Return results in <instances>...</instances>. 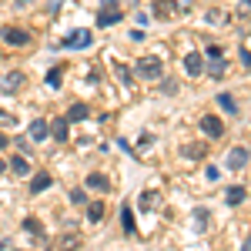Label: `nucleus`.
Wrapping results in <instances>:
<instances>
[{"label": "nucleus", "instance_id": "obj_1", "mask_svg": "<svg viewBox=\"0 0 251 251\" xmlns=\"http://www.w3.org/2000/svg\"><path fill=\"white\" fill-rule=\"evenodd\" d=\"M134 71H137V77H144V80H157L161 71H164V64H161V57H141Z\"/></svg>", "mask_w": 251, "mask_h": 251}, {"label": "nucleus", "instance_id": "obj_2", "mask_svg": "<svg viewBox=\"0 0 251 251\" xmlns=\"http://www.w3.org/2000/svg\"><path fill=\"white\" fill-rule=\"evenodd\" d=\"M94 44V34L87 30V27H80V30H71L67 37H64V47H74V50H80V47H91Z\"/></svg>", "mask_w": 251, "mask_h": 251}, {"label": "nucleus", "instance_id": "obj_3", "mask_svg": "<svg viewBox=\"0 0 251 251\" xmlns=\"http://www.w3.org/2000/svg\"><path fill=\"white\" fill-rule=\"evenodd\" d=\"M0 40L10 44V47H24V44H30V34L20 30V27H3V30H0Z\"/></svg>", "mask_w": 251, "mask_h": 251}, {"label": "nucleus", "instance_id": "obj_4", "mask_svg": "<svg viewBox=\"0 0 251 251\" xmlns=\"http://www.w3.org/2000/svg\"><path fill=\"white\" fill-rule=\"evenodd\" d=\"M80 245H84V238H80V231H64L54 241V251H77Z\"/></svg>", "mask_w": 251, "mask_h": 251}, {"label": "nucleus", "instance_id": "obj_5", "mask_svg": "<svg viewBox=\"0 0 251 251\" xmlns=\"http://www.w3.org/2000/svg\"><path fill=\"white\" fill-rule=\"evenodd\" d=\"M248 148H231V154L225 157V164H228V168H231V171H241V168H245V164H248Z\"/></svg>", "mask_w": 251, "mask_h": 251}, {"label": "nucleus", "instance_id": "obj_6", "mask_svg": "<svg viewBox=\"0 0 251 251\" xmlns=\"http://www.w3.org/2000/svg\"><path fill=\"white\" fill-rule=\"evenodd\" d=\"M201 131H204L208 137H221L225 134V124H221V117L208 114V117H201Z\"/></svg>", "mask_w": 251, "mask_h": 251}, {"label": "nucleus", "instance_id": "obj_7", "mask_svg": "<svg viewBox=\"0 0 251 251\" xmlns=\"http://www.w3.org/2000/svg\"><path fill=\"white\" fill-rule=\"evenodd\" d=\"M24 84H27V77H24V74H20V71H14V74H7V77L0 80V87H3V91H7V94H14V91H20V87H24Z\"/></svg>", "mask_w": 251, "mask_h": 251}, {"label": "nucleus", "instance_id": "obj_8", "mask_svg": "<svg viewBox=\"0 0 251 251\" xmlns=\"http://www.w3.org/2000/svg\"><path fill=\"white\" fill-rule=\"evenodd\" d=\"M157 201H161V194H157V191H144V194H137V208H141V211H154Z\"/></svg>", "mask_w": 251, "mask_h": 251}, {"label": "nucleus", "instance_id": "obj_9", "mask_svg": "<svg viewBox=\"0 0 251 251\" xmlns=\"http://www.w3.org/2000/svg\"><path fill=\"white\" fill-rule=\"evenodd\" d=\"M184 71H188V77H198V74L204 71V60H201V54H188V57H184Z\"/></svg>", "mask_w": 251, "mask_h": 251}, {"label": "nucleus", "instance_id": "obj_10", "mask_svg": "<svg viewBox=\"0 0 251 251\" xmlns=\"http://www.w3.org/2000/svg\"><path fill=\"white\" fill-rule=\"evenodd\" d=\"M71 121L67 117H57V121H50V134L57 137V141H67V134H71V127H67Z\"/></svg>", "mask_w": 251, "mask_h": 251}, {"label": "nucleus", "instance_id": "obj_11", "mask_svg": "<svg viewBox=\"0 0 251 251\" xmlns=\"http://www.w3.org/2000/svg\"><path fill=\"white\" fill-rule=\"evenodd\" d=\"M27 134H30V141H44V137L50 134V127H47V121H34V124H30V127H27Z\"/></svg>", "mask_w": 251, "mask_h": 251}, {"label": "nucleus", "instance_id": "obj_12", "mask_svg": "<svg viewBox=\"0 0 251 251\" xmlns=\"http://www.w3.org/2000/svg\"><path fill=\"white\" fill-rule=\"evenodd\" d=\"M117 20H121V10H111V7H104V10H100V14H97V24H100V27H111V24H117Z\"/></svg>", "mask_w": 251, "mask_h": 251}, {"label": "nucleus", "instance_id": "obj_13", "mask_svg": "<svg viewBox=\"0 0 251 251\" xmlns=\"http://www.w3.org/2000/svg\"><path fill=\"white\" fill-rule=\"evenodd\" d=\"M245 198H248V191H245L241 184H234V188H228V194H225V201H228L231 208H238V204H241Z\"/></svg>", "mask_w": 251, "mask_h": 251}, {"label": "nucleus", "instance_id": "obj_14", "mask_svg": "<svg viewBox=\"0 0 251 251\" xmlns=\"http://www.w3.org/2000/svg\"><path fill=\"white\" fill-rule=\"evenodd\" d=\"M50 184H54V177H50V174H34V181H30V191L40 194V191H47Z\"/></svg>", "mask_w": 251, "mask_h": 251}, {"label": "nucleus", "instance_id": "obj_15", "mask_svg": "<svg viewBox=\"0 0 251 251\" xmlns=\"http://www.w3.org/2000/svg\"><path fill=\"white\" fill-rule=\"evenodd\" d=\"M121 225H124V234H137L134 211H131V208H124V211H121Z\"/></svg>", "mask_w": 251, "mask_h": 251}, {"label": "nucleus", "instance_id": "obj_16", "mask_svg": "<svg viewBox=\"0 0 251 251\" xmlns=\"http://www.w3.org/2000/svg\"><path fill=\"white\" fill-rule=\"evenodd\" d=\"M87 188H94V191H111V181H107L104 174H91V177H87Z\"/></svg>", "mask_w": 251, "mask_h": 251}, {"label": "nucleus", "instance_id": "obj_17", "mask_svg": "<svg viewBox=\"0 0 251 251\" xmlns=\"http://www.w3.org/2000/svg\"><path fill=\"white\" fill-rule=\"evenodd\" d=\"M208 74H211V77H225V74H228V64H225V57H211Z\"/></svg>", "mask_w": 251, "mask_h": 251}, {"label": "nucleus", "instance_id": "obj_18", "mask_svg": "<svg viewBox=\"0 0 251 251\" xmlns=\"http://www.w3.org/2000/svg\"><path fill=\"white\" fill-rule=\"evenodd\" d=\"M10 171L20 174V177H27V174H30V164H27L24 157H14V161H10Z\"/></svg>", "mask_w": 251, "mask_h": 251}, {"label": "nucleus", "instance_id": "obj_19", "mask_svg": "<svg viewBox=\"0 0 251 251\" xmlns=\"http://www.w3.org/2000/svg\"><path fill=\"white\" fill-rule=\"evenodd\" d=\"M84 117H87V104H74L67 111V121H84Z\"/></svg>", "mask_w": 251, "mask_h": 251}, {"label": "nucleus", "instance_id": "obj_20", "mask_svg": "<svg viewBox=\"0 0 251 251\" xmlns=\"http://www.w3.org/2000/svg\"><path fill=\"white\" fill-rule=\"evenodd\" d=\"M87 204H91V208H87V218H91V221H100V218H104V204H100V201H87Z\"/></svg>", "mask_w": 251, "mask_h": 251}, {"label": "nucleus", "instance_id": "obj_21", "mask_svg": "<svg viewBox=\"0 0 251 251\" xmlns=\"http://www.w3.org/2000/svg\"><path fill=\"white\" fill-rule=\"evenodd\" d=\"M24 231L34 234V238H40V221L37 218H27V221H24Z\"/></svg>", "mask_w": 251, "mask_h": 251}, {"label": "nucleus", "instance_id": "obj_22", "mask_svg": "<svg viewBox=\"0 0 251 251\" xmlns=\"http://www.w3.org/2000/svg\"><path fill=\"white\" fill-rule=\"evenodd\" d=\"M71 201L80 204V208H87V194H84V188H74V191H71Z\"/></svg>", "mask_w": 251, "mask_h": 251}, {"label": "nucleus", "instance_id": "obj_23", "mask_svg": "<svg viewBox=\"0 0 251 251\" xmlns=\"http://www.w3.org/2000/svg\"><path fill=\"white\" fill-rule=\"evenodd\" d=\"M218 104H221L228 114H234V111H238V107H234V100H231V94H221V97H218Z\"/></svg>", "mask_w": 251, "mask_h": 251}, {"label": "nucleus", "instance_id": "obj_24", "mask_svg": "<svg viewBox=\"0 0 251 251\" xmlns=\"http://www.w3.org/2000/svg\"><path fill=\"white\" fill-rule=\"evenodd\" d=\"M60 77H64V74H60V67H50V71H47V84H50V87H57Z\"/></svg>", "mask_w": 251, "mask_h": 251}, {"label": "nucleus", "instance_id": "obj_25", "mask_svg": "<svg viewBox=\"0 0 251 251\" xmlns=\"http://www.w3.org/2000/svg\"><path fill=\"white\" fill-rule=\"evenodd\" d=\"M184 157H194V161H201V157H204V148H201V144H194V148H184Z\"/></svg>", "mask_w": 251, "mask_h": 251}, {"label": "nucleus", "instance_id": "obj_26", "mask_svg": "<svg viewBox=\"0 0 251 251\" xmlns=\"http://www.w3.org/2000/svg\"><path fill=\"white\" fill-rule=\"evenodd\" d=\"M171 7L177 14H188V10H191V0H171Z\"/></svg>", "mask_w": 251, "mask_h": 251}, {"label": "nucleus", "instance_id": "obj_27", "mask_svg": "<svg viewBox=\"0 0 251 251\" xmlns=\"http://www.w3.org/2000/svg\"><path fill=\"white\" fill-rule=\"evenodd\" d=\"M0 124H3V127H10V124H17V121H14V114H7V111H0Z\"/></svg>", "mask_w": 251, "mask_h": 251}, {"label": "nucleus", "instance_id": "obj_28", "mask_svg": "<svg viewBox=\"0 0 251 251\" xmlns=\"http://www.w3.org/2000/svg\"><path fill=\"white\" fill-rule=\"evenodd\" d=\"M204 54H208V57H221V47H218V44H208V50H204Z\"/></svg>", "mask_w": 251, "mask_h": 251}, {"label": "nucleus", "instance_id": "obj_29", "mask_svg": "<svg viewBox=\"0 0 251 251\" xmlns=\"http://www.w3.org/2000/svg\"><path fill=\"white\" fill-rule=\"evenodd\" d=\"M241 64H245V67H251V54H248V50H241Z\"/></svg>", "mask_w": 251, "mask_h": 251}, {"label": "nucleus", "instance_id": "obj_30", "mask_svg": "<svg viewBox=\"0 0 251 251\" xmlns=\"http://www.w3.org/2000/svg\"><path fill=\"white\" fill-rule=\"evenodd\" d=\"M241 251H251V234H248V241H245V245H241Z\"/></svg>", "mask_w": 251, "mask_h": 251}, {"label": "nucleus", "instance_id": "obj_31", "mask_svg": "<svg viewBox=\"0 0 251 251\" xmlns=\"http://www.w3.org/2000/svg\"><path fill=\"white\" fill-rule=\"evenodd\" d=\"M7 144H10V141H7V134H0V148H7Z\"/></svg>", "mask_w": 251, "mask_h": 251}, {"label": "nucleus", "instance_id": "obj_32", "mask_svg": "<svg viewBox=\"0 0 251 251\" xmlns=\"http://www.w3.org/2000/svg\"><path fill=\"white\" fill-rule=\"evenodd\" d=\"M111 3H114V7H117V0H104V7H111Z\"/></svg>", "mask_w": 251, "mask_h": 251}, {"label": "nucleus", "instance_id": "obj_33", "mask_svg": "<svg viewBox=\"0 0 251 251\" xmlns=\"http://www.w3.org/2000/svg\"><path fill=\"white\" fill-rule=\"evenodd\" d=\"M3 171H7V164H3V161H0V174H3Z\"/></svg>", "mask_w": 251, "mask_h": 251}]
</instances>
